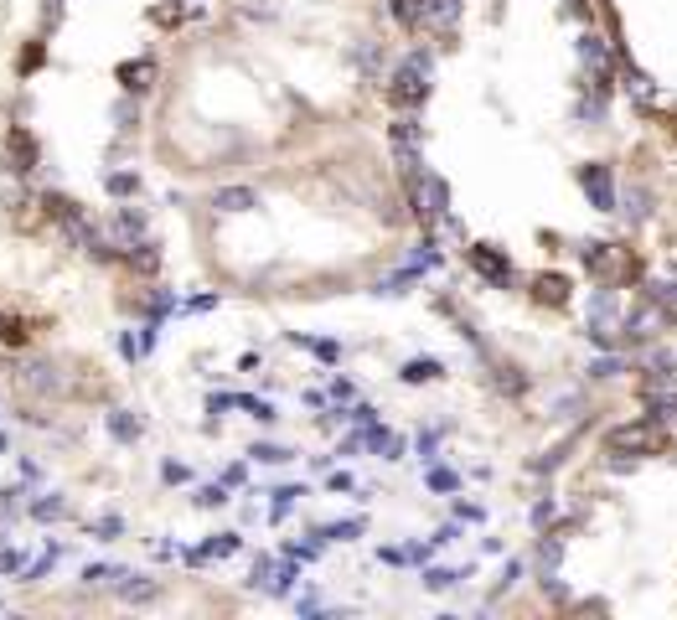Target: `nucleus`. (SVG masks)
I'll list each match as a JSON object with an SVG mask.
<instances>
[{
    "mask_svg": "<svg viewBox=\"0 0 677 620\" xmlns=\"http://www.w3.org/2000/svg\"><path fill=\"white\" fill-rule=\"evenodd\" d=\"M605 450L610 455H652V450H662V424L657 419H637V424H620V430H610L605 434Z\"/></svg>",
    "mask_w": 677,
    "mask_h": 620,
    "instance_id": "1",
    "label": "nucleus"
},
{
    "mask_svg": "<svg viewBox=\"0 0 677 620\" xmlns=\"http://www.w3.org/2000/svg\"><path fill=\"white\" fill-rule=\"evenodd\" d=\"M388 99L398 109H419V103L430 99V67H419V62H404L398 73L388 78Z\"/></svg>",
    "mask_w": 677,
    "mask_h": 620,
    "instance_id": "2",
    "label": "nucleus"
},
{
    "mask_svg": "<svg viewBox=\"0 0 677 620\" xmlns=\"http://www.w3.org/2000/svg\"><path fill=\"white\" fill-rule=\"evenodd\" d=\"M466 259H471V269L481 274V279H486V285H496V289H507V285H512V259H502V253H496L492 244H476L471 253H466Z\"/></svg>",
    "mask_w": 677,
    "mask_h": 620,
    "instance_id": "3",
    "label": "nucleus"
},
{
    "mask_svg": "<svg viewBox=\"0 0 677 620\" xmlns=\"http://www.w3.org/2000/svg\"><path fill=\"white\" fill-rule=\"evenodd\" d=\"M37 140H31V129H11V135H5V171H16V176H31V171H37Z\"/></svg>",
    "mask_w": 677,
    "mask_h": 620,
    "instance_id": "4",
    "label": "nucleus"
},
{
    "mask_svg": "<svg viewBox=\"0 0 677 620\" xmlns=\"http://www.w3.org/2000/svg\"><path fill=\"white\" fill-rule=\"evenodd\" d=\"M419 217H424V223H440V217H445V212H450V186L440 182V176H419Z\"/></svg>",
    "mask_w": 677,
    "mask_h": 620,
    "instance_id": "5",
    "label": "nucleus"
},
{
    "mask_svg": "<svg viewBox=\"0 0 677 620\" xmlns=\"http://www.w3.org/2000/svg\"><path fill=\"white\" fill-rule=\"evenodd\" d=\"M212 207L223 217H244V212H259V191L254 186H218L212 191Z\"/></svg>",
    "mask_w": 677,
    "mask_h": 620,
    "instance_id": "6",
    "label": "nucleus"
},
{
    "mask_svg": "<svg viewBox=\"0 0 677 620\" xmlns=\"http://www.w3.org/2000/svg\"><path fill=\"white\" fill-rule=\"evenodd\" d=\"M579 186L595 197L600 212H610V207H616V186H610V171H605V165H579Z\"/></svg>",
    "mask_w": 677,
    "mask_h": 620,
    "instance_id": "7",
    "label": "nucleus"
},
{
    "mask_svg": "<svg viewBox=\"0 0 677 620\" xmlns=\"http://www.w3.org/2000/svg\"><path fill=\"white\" fill-rule=\"evenodd\" d=\"M579 58H584V67H595V78H600V83L610 78V47H605V37L584 31V37H579Z\"/></svg>",
    "mask_w": 677,
    "mask_h": 620,
    "instance_id": "8",
    "label": "nucleus"
},
{
    "mask_svg": "<svg viewBox=\"0 0 677 620\" xmlns=\"http://www.w3.org/2000/svg\"><path fill=\"white\" fill-rule=\"evenodd\" d=\"M114 584H120L124 605H150V599L161 595V584H156V579H145V574H120Z\"/></svg>",
    "mask_w": 677,
    "mask_h": 620,
    "instance_id": "9",
    "label": "nucleus"
},
{
    "mask_svg": "<svg viewBox=\"0 0 677 620\" xmlns=\"http://www.w3.org/2000/svg\"><path fill=\"white\" fill-rule=\"evenodd\" d=\"M460 11H466V0H424V26L450 31L455 21H460Z\"/></svg>",
    "mask_w": 677,
    "mask_h": 620,
    "instance_id": "10",
    "label": "nucleus"
},
{
    "mask_svg": "<svg viewBox=\"0 0 677 620\" xmlns=\"http://www.w3.org/2000/svg\"><path fill=\"white\" fill-rule=\"evenodd\" d=\"M533 300H543V306H569V279H564V274H538Z\"/></svg>",
    "mask_w": 677,
    "mask_h": 620,
    "instance_id": "11",
    "label": "nucleus"
},
{
    "mask_svg": "<svg viewBox=\"0 0 677 620\" xmlns=\"http://www.w3.org/2000/svg\"><path fill=\"white\" fill-rule=\"evenodd\" d=\"M445 377V362L440 357H414V362H404V383H440Z\"/></svg>",
    "mask_w": 677,
    "mask_h": 620,
    "instance_id": "12",
    "label": "nucleus"
},
{
    "mask_svg": "<svg viewBox=\"0 0 677 620\" xmlns=\"http://www.w3.org/2000/svg\"><path fill=\"white\" fill-rule=\"evenodd\" d=\"M150 78H156V62H150V58L124 62V67H120V83L129 88V93H145V88H150Z\"/></svg>",
    "mask_w": 677,
    "mask_h": 620,
    "instance_id": "13",
    "label": "nucleus"
},
{
    "mask_svg": "<svg viewBox=\"0 0 677 620\" xmlns=\"http://www.w3.org/2000/svg\"><path fill=\"white\" fill-rule=\"evenodd\" d=\"M579 259H584L590 274H610V269H616V248L610 244H584L579 248Z\"/></svg>",
    "mask_w": 677,
    "mask_h": 620,
    "instance_id": "14",
    "label": "nucleus"
},
{
    "mask_svg": "<svg viewBox=\"0 0 677 620\" xmlns=\"http://www.w3.org/2000/svg\"><path fill=\"white\" fill-rule=\"evenodd\" d=\"M124 264L135 269V274H156V269H161V248H156V244H129Z\"/></svg>",
    "mask_w": 677,
    "mask_h": 620,
    "instance_id": "15",
    "label": "nucleus"
},
{
    "mask_svg": "<svg viewBox=\"0 0 677 620\" xmlns=\"http://www.w3.org/2000/svg\"><path fill=\"white\" fill-rule=\"evenodd\" d=\"M109 434H114L120 445H135V439H140V434H145V424H140V419H135V413L114 409V413H109Z\"/></svg>",
    "mask_w": 677,
    "mask_h": 620,
    "instance_id": "16",
    "label": "nucleus"
},
{
    "mask_svg": "<svg viewBox=\"0 0 677 620\" xmlns=\"http://www.w3.org/2000/svg\"><path fill=\"white\" fill-rule=\"evenodd\" d=\"M233 554H238V533H218L207 548H197V554H192V563H202V558H233Z\"/></svg>",
    "mask_w": 677,
    "mask_h": 620,
    "instance_id": "17",
    "label": "nucleus"
},
{
    "mask_svg": "<svg viewBox=\"0 0 677 620\" xmlns=\"http://www.w3.org/2000/svg\"><path fill=\"white\" fill-rule=\"evenodd\" d=\"M646 368H652V388H657V383H677V357L673 351H652Z\"/></svg>",
    "mask_w": 677,
    "mask_h": 620,
    "instance_id": "18",
    "label": "nucleus"
},
{
    "mask_svg": "<svg viewBox=\"0 0 677 620\" xmlns=\"http://www.w3.org/2000/svg\"><path fill=\"white\" fill-rule=\"evenodd\" d=\"M26 383L37 393H62V377H58V368H47V362H37V368H26Z\"/></svg>",
    "mask_w": 677,
    "mask_h": 620,
    "instance_id": "19",
    "label": "nucleus"
},
{
    "mask_svg": "<svg viewBox=\"0 0 677 620\" xmlns=\"http://www.w3.org/2000/svg\"><path fill=\"white\" fill-rule=\"evenodd\" d=\"M657 331V310H637V315H626V336L631 341H646Z\"/></svg>",
    "mask_w": 677,
    "mask_h": 620,
    "instance_id": "20",
    "label": "nucleus"
},
{
    "mask_svg": "<svg viewBox=\"0 0 677 620\" xmlns=\"http://www.w3.org/2000/svg\"><path fill=\"white\" fill-rule=\"evenodd\" d=\"M103 186H109V197H140V176L135 171H114Z\"/></svg>",
    "mask_w": 677,
    "mask_h": 620,
    "instance_id": "21",
    "label": "nucleus"
},
{
    "mask_svg": "<svg viewBox=\"0 0 677 620\" xmlns=\"http://www.w3.org/2000/svg\"><path fill=\"white\" fill-rule=\"evenodd\" d=\"M31 517L37 522H58V517H67V501L62 496H41V501H31Z\"/></svg>",
    "mask_w": 677,
    "mask_h": 620,
    "instance_id": "22",
    "label": "nucleus"
},
{
    "mask_svg": "<svg viewBox=\"0 0 677 620\" xmlns=\"http://www.w3.org/2000/svg\"><path fill=\"white\" fill-rule=\"evenodd\" d=\"M388 11L404 21V26H419V21H424V0H419V5H414V0H388Z\"/></svg>",
    "mask_w": 677,
    "mask_h": 620,
    "instance_id": "23",
    "label": "nucleus"
},
{
    "mask_svg": "<svg viewBox=\"0 0 677 620\" xmlns=\"http://www.w3.org/2000/svg\"><path fill=\"white\" fill-rule=\"evenodd\" d=\"M646 212H652V197L637 186V191L626 197V217H631V223H646Z\"/></svg>",
    "mask_w": 677,
    "mask_h": 620,
    "instance_id": "24",
    "label": "nucleus"
},
{
    "mask_svg": "<svg viewBox=\"0 0 677 620\" xmlns=\"http://www.w3.org/2000/svg\"><path fill=\"white\" fill-rule=\"evenodd\" d=\"M120 233H124V238L145 233V212H140V207H120Z\"/></svg>",
    "mask_w": 677,
    "mask_h": 620,
    "instance_id": "25",
    "label": "nucleus"
},
{
    "mask_svg": "<svg viewBox=\"0 0 677 620\" xmlns=\"http://www.w3.org/2000/svg\"><path fill=\"white\" fill-rule=\"evenodd\" d=\"M372 445H378V455H383V460H398V455H404V439H398V434H372Z\"/></svg>",
    "mask_w": 677,
    "mask_h": 620,
    "instance_id": "26",
    "label": "nucleus"
},
{
    "mask_svg": "<svg viewBox=\"0 0 677 620\" xmlns=\"http://www.w3.org/2000/svg\"><path fill=\"white\" fill-rule=\"evenodd\" d=\"M114 124H120L124 135H129V129L140 124V109H135V103H129V99H120V103H114Z\"/></svg>",
    "mask_w": 677,
    "mask_h": 620,
    "instance_id": "27",
    "label": "nucleus"
},
{
    "mask_svg": "<svg viewBox=\"0 0 677 620\" xmlns=\"http://www.w3.org/2000/svg\"><path fill=\"white\" fill-rule=\"evenodd\" d=\"M610 315H616V295H610V289H600L595 306H590V321H610Z\"/></svg>",
    "mask_w": 677,
    "mask_h": 620,
    "instance_id": "28",
    "label": "nucleus"
},
{
    "mask_svg": "<svg viewBox=\"0 0 677 620\" xmlns=\"http://www.w3.org/2000/svg\"><path fill=\"white\" fill-rule=\"evenodd\" d=\"M362 527H368V522H362V517H352V522H336V527H321V537H342V543H347V537H357Z\"/></svg>",
    "mask_w": 677,
    "mask_h": 620,
    "instance_id": "29",
    "label": "nucleus"
},
{
    "mask_svg": "<svg viewBox=\"0 0 677 620\" xmlns=\"http://www.w3.org/2000/svg\"><path fill=\"white\" fill-rule=\"evenodd\" d=\"M124 569H114V563H88V569H83V579H88V584H109V579H120Z\"/></svg>",
    "mask_w": 677,
    "mask_h": 620,
    "instance_id": "30",
    "label": "nucleus"
},
{
    "mask_svg": "<svg viewBox=\"0 0 677 620\" xmlns=\"http://www.w3.org/2000/svg\"><path fill=\"white\" fill-rule=\"evenodd\" d=\"M388 140H409V145H419V124L404 114V120H393V129H388Z\"/></svg>",
    "mask_w": 677,
    "mask_h": 620,
    "instance_id": "31",
    "label": "nucleus"
},
{
    "mask_svg": "<svg viewBox=\"0 0 677 620\" xmlns=\"http://www.w3.org/2000/svg\"><path fill=\"white\" fill-rule=\"evenodd\" d=\"M455 579H460L455 569H424V589H450Z\"/></svg>",
    "mask_w": 677,
    "mask_h": 620,
    "instance_id": "32",
    "label": "nucleus"
},
{
    "mask_svg": "<svg viewBox=\"0 0 677 620\" xmlns=\"http://www.w3.org/2000/svg\"><path fill=\"white\" fill-rule=\"evenodd\" d=\"M254 460H264V465H280V460H290V450H280V445H254Z\"/></svg>",
    "mask_w": 677,
    "mask_h": 620,
    "instance_id": "33",
    "label": "nucleus"
},
{
    "mask_svg": "<svg viewBox=\"0 0 677 620\" xmlns=\"http://www.w3.org/2000/svg\"><path fill=\"white\" fill-rule=\"evenodd\" d=\"M496 383H502L507 393H522V388H528V377H522L517 368H502V372H496Z\"/></svg>",
    "mask_w": 677,
    "mask_h": 620,
    "instance_id": "34",
    "label": "nucleus"
},
{
    "mask_svg": "<svg viewBox=\"0 0 677 620\" xmlns=\"http://www.w3.org/2000/svg\"><path fill=\"white\" fill-rule=\"evenodd\" d=\"M295 496H306L300 486H285V492H274V517H285L290 507H295Z\"/></svg>",
    "mask_w": 677,
    "mask_h": 620,
    "instance_id": "35",
    "label": "nucleus"
},
{
    "mask_svg": "<svg viewBox=\"0 0 677 620\" xmlns=\"http://www.w3.org/2000/svg\"><path fill=\"white\" fill-rule=\"evenodd\" d=\"M626 93H637L641 103H652V88H646V78H641V73H626Z\"/></svg>",
    "mask_w": 677,
    "mask_h": 620,
    "instance_id": "36",
    "label": "nucleus"
},
{
    "mask_svg": "<svg viewBox=\"0 0 677 620\" xmlns=\"http://www.w3.org/2000/svg\"><path fill=\"white\" fill-rule=\"evenodd\" d=\"M223 501H227L223 486H202V492H197V507H223Z\"/></svg>",
    "mask_w": 677,
    "mask_h": 620,
    "instance_id": "37",
    "label": "nucleus"
},
{
    "mask_svg": "<svg viewBox=\"0 0 677 620\" xmlns=\"http://www.w3.org/2000/svg\"><path fill=\"white\" fill-rule=\"evenodd\" d=\"M616 372H620V362H616V357H600L595 368H590V377H600V383H605V377H616Z\"/></svg>",
    "mask_w": 677,
    "mask_h": 620,
    "instance_id": "38",
    "label": "nucleus"
},
{
    "mask_svg": "<svg viewBox=\"0 0 677 620\" xmlns=\"http://www.w3.org/2000/svg\"><path fill=\"white\" fill-rule=\"evenodd\" d=\"M554 409H558V419H569V413L579 409V393H558V398H554Z\"/></svg>",
    "mask_w": 677,
    "mask_h": 620,
    "instance_id": "39",
    "label": "nucleus"
},
{
    "mask_svg": "<svg viewBox=\"0 0 677 620\" xmlns=\"http://www.w3.org/2000/svg\"><path fill=\"white\" fill-rule=\"evenodd\" d=\"M120 527H124L120 517H99V522H94V533L99 537H120Z\"/></svg>",
    "mask_w": 677,
    "mask_h": 620,
    "instance_id": "40",
    "label": "nucleus"
},
{
    "mask_svg": "<svg viewBox=\"0 0 677 620\" xmlns=\"http://www.w3.org/2000/svg\"><path fill=\"white\" fill-rule=\"evenodd\" d=\"M558 554H564V543H558V537H554V543L543 537V569H554V563H558Z\"/></svg>",
    "mask_w": 677,
    "mask_h": 620,
    "instance_id": "41",
    "label": "nucleus"
},
{
    "mask_svg": "<svg viewBox=\"0 0 677 620\" xmlns=\"http://www.w3.org/2000/svg\"><path fill=\"white\" fill-rule=\"evenodd\" d=\"M434 445H440V430L419 434V455H424V460H434Z\"/></svg>",
    "mask_w": 677,
    "mask_h": 620,
    "instance_id": "42",
    "label": "nucleus"
},
{
    "mask_svg": "<svg viewBox=\"0 0 677 620\" xmlns=\"http://www.w3.org/2000/svg\"><path fill=\"white\" fill-rule=\"evenodd\" d=\"M533 522H538V527H548V522H554V501H538V507H533Z\"/></svg>",
    "mask_w": 677,
    "mask_h": 620,
    "instance_id": "43",
    "label": "nucleus"
},
{
    "mask_svg": "<svg viewBox=\"0 0 677 620\" xmlns=\"http://www.w3.org/2000/svg\"><path fill=\"white\" fill-rule=\"evenodd\" d=\"M11 569H21V554L16 548H0V574H11Z\"/></svg>",
    "mask_w": 677,
    "mask_h": 620,
    "instance_id": "44",
    "label": "nucleus"
},
{
    "mask_svg": "<svg viewBox=\"0 0 677 620\" xmlns=\"http://www.w3.org/2000/svg\"><path fill=\"white\" fill-rule=\"evenodd\" d=\"M430 486H434V492H450L455 475H450V471H430Z\"/></svg>",
    "mask_w": 677,
    "mask_h": 620,
    "instance_id": "45",
    "label": "nucleus"
},
{
    "mask_svg": "<svg viewBox=\"0 0 677 620\" xmlns=\"http://www.w3.org/2000/svg\"><path fill=\"white\" fill-rule=\"evenodd\" d=\"M517 579H522V563H517V558H512V563H507V569H502V589H512Z\"/></svg>",
    "mask_w": 677,
    "mask_h": 620,
    "instance_id": "46",
    "label": "nucleus"
},
{
    "mask_svg": "<svg viewBox=\"0 0 677 620\" xmlns=\"http://www.w3.org/2000/svg\"><path fill=\"white\" fill-rule=\"evenodd\" d=\"M161 475H165V481H186V465H176V460H165V471H161Z\"/></svg>",
    "mask_w": 677,
    "mask_h": 620,
    "instance_id": "47",
    "label": "nucleus"
},
{
    "mask_svg": "<svg viewBox=\"0 0 677 620\" xmlns=\"http://www.w3.org/2000/svg\"><path fill=\"white\" fill-rule=\"evenodd\" d=\"M0 450H5V434H0Z\"/></svg>",
    "mask_w": 677,
    "mask_h": 620,
    "instance_id": "48",
    "label": "nucleus"
},
{
    "mask_svg": "<svg viewBox=\"0 0 677 620\" xmlns=\"http://www.w3.org/2000/svg\"><path fill=\"white\" fill-rule=\"evenodd\" d=\"M0 326H5V321H0Z\"/></svg>",
    "mask_w": 677,
    "mask_h": 620,
    "instance_id": "49",
    "label": "nucleus"
}]
</instances>
